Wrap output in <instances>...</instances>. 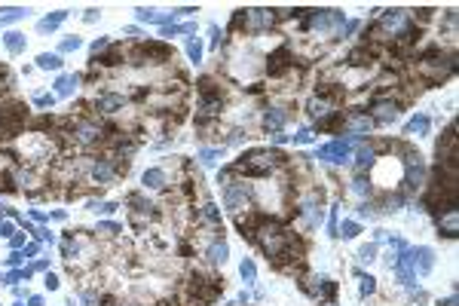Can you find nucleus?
Instances as JSON below:
<instances>
[{"label":"nucleus","instance_id":"obj_1","mask_svg":"<svg viewBox=\"0 0 459 306\" xmlns=\"http://www.w3.org/2000/svg\"><path fill=\"white\" fill-rule=\"evenodd\" d=\"M275 165H285V156L279 150H270V147H254V150L242 153V160L233 163V172L236 175H245V178H267Z\"/></svg>","mask_w":459,"mask_h":306},{"label":"nucleus","instance_id":"obj_2","mask_svg":"<svg viewBox=\"0 0 459 306\" xmlns=\"http://www.w3.org/2000/svg\"><path fill=\"white\" fill-rule=\"evenodd\" d=\"M453 67H456V55H444L441 46H432V49H426V55H419L417 74L422 83L438 86L441 80H447L453 74Z\"/></svg>","mask_w":459,"mask_h":306},{"label":"nucleus","instance_id":"obj_3","mask_svg":"<svg viewBox=\"0 0 459 306\" xmlns=\"http://www.w3.org/2000/svg\"><path fill=\"white\" fill-rule=\"evenodd\" d=\"M25 117H28V107H21V104H13V107L0 110V141L16 138V135L21 132V126H25Z\"/></svg>","mask_w":459,"mask_h":306},{"label":"nucleus","instance_id":"obj_4","mask_svg":"<svg viewBox=\"0 0 459 306\" xmlns=\"http://www.w3.org/2000/svg\"><path fill=\"white\" fill-rule=\"evenodd\" d=\"M135 64H163L171 59V52L168 46H163V43H144V46H138L135 49Z\"/></svg>","mask_w":459,"mask_h":306},{"label":"nucleus","instance_id":"obj_5","mask_svg":"<svg viewBox=\"0 0 459 306\" xmlns=\"http://www.w3.org/2000/svg\"><path fill=\"white\" fill-rule=\"evenodd\" d=\"M224 205L233 214H242V208L248 211V187L242 181H233V184L224 187Z\"/></svg>","mask_w":459,"mask_h":306},{"label":"nucleus","instance_id":"obj_6","mask_svg":"<svg viewBox=\"0 0 459 306\" xmlns=\"http://www.w3.org/2000/svg\"><path fill=\"white\" fill-rule=\"evenodd\" d=\"M245 13V31H267L275 25V9H242Z\"/></svg>","mask_w":459,"mask_h":306},{"label":"nucleus","instance_id":"obj_7","mask_svg":"<svg viewBox=\"0 0 459 306\" xmlns=\"http://www.w3.org/2000/svg\"><path fill=\"white\" fill-rule=\"evenodd\" d=\"M291 61H294L291 49H288V46H279L275 52H270V59H267V74H270V77L288 74V71H291Z\"/></svg>","mask_w":459,"mask_h":306},{"label":"nucleus","instance_id":"obj_8","mask_svg":"<svg viewBox=\"0 0 459 306\" xmlns=\"http://www.w3.org/2000/svg\"><path fill=\"white\" fill-rule=\"evenodd\" d=\"M349 153H352V141H331L328 147H321L315 156L325 160V163H346Z\"/></svg>","mask_w":459,"mask_h":306},{"label":"nucleus","instance_id":"obj_9","mask_svg":"<svg viewBox=\"0 0 459 306\" xmlns=\"http://www.w3.org/2000/svg\"><path fill=\"white\" fill-rule=\"evenodd\" d=\"M398 107H401V104H398V101H392V98H376L374 107H371V110H374L371 120H374V122H395V120H398Z\"/></svg>","mask_w":459,"mask_h":306},{"label":"nucleus","instance_id":"obj_10","mask_svg":"<svg viewBox=\"0 0 459 306\" xmlns=\"http://www.w3.org/2000/svg\"><path fill=\"white\" fill-rule=\"evenodd\" d=\"M303 291L313 294V297H318V300H331V297H334V291H337V285H334V282H328V279L309 276V279L303 282Z\"/></svg>","mask_w":459,"mask_h":306},{"label":"nucleus","instance_id":"obj_11","mask_svg":"<svg viewBox=\"0 0 459 306\" xmlns=\"http://www.w3.org/2000/svg\"><path fill=\"white\" fill-rule=\"evenodd\" d=\"M410 264H413V273L426 276L429 269L435 266V254H432V248H413V251H410Z\"/></svg>","mask_w":459,"mask_h":306},{"label":"nucleus","instance_id":"obj_12","mask_svg":"<svg viewBox=\"0 0 459 306\" xmlns=\"http://www.w3.org/2000/svg\"><path fill=\"white\" fill-rule=\"evenodd\" d=\"M343 129H349V132H371L374 129V120H371V113H352V117H346V122H343Z\"/></svg>","mask_w":459,"mask_h":306},{"label":"nucleus","instance_id":"obj_13","mask_svg":"<svg viewBox=\"0 0 459 306\" xmlns=\"http://www.w3.org/2000/svg\"><path fill=\"white\" fill-rule=\"evenodd\" d=\"M74 135H77L80 144H92V141L101 138V126H98V122H92V120H86V122H80V126H77Z\"/></svg>","mask_w":459,"mask_h":306},{"label":"nucleus","instance_id":"obj_14","mask_svg":"<svg viewBox=\"0 0 459 306\" xmlns=\"http://www.w3.org/2000/svg\"><path fill=\"white\" fill-rule=\"evenodd\" d=\"M285 120H288V110L285 107H270L267 113H263V126H267L270 132L279 135V129L285 126Z\"/></svg>","mask_w":459,"mask_h":306},{"label":"nucleus","instance_id":"obj_15","mask_svg":"<svg viewBox=\"0 0 459 306\" xmlns=\"http://www.w3.org/2000/svg\"><path fill=\"white\" fill-rule=\"evenodd\" d=\"M95 107H98L101 113H117V110H123V95H113V92L98 95V98H95Z\"/></svg>","mask_w":459,"mask_h":306},{"label":"nucleus","instance_id":"obj_16","mask_svg":"<svg viewBox=\"0 0 459 306\" xmlns=\"http://www.w3.org/2000/svg\"><path fill=\"white\" fill-rule=\"evenodd\" d=\"M438 226H441V233L447 236V239H453V236H456V208L438 214Z\"/></svg>","mask_w":459,"mask_h":306},{"label":"nucleus","instance_id":"obj_17","mask_svg":"<svg viewBox=\"0 0 459 306\" xmlns=\"http://www.w3.org/2000/svg\"><path fill=\"white\" fill-rule=\"evenodd\" d=\"M426 132H429V117H426V113L413 117L407 126H404V135H426Z\"/></svg>","mask_w":459,"mask_h":306},{"label":"nucleus","instance_id":"obj_18","mask_svg":"<svg viewBox=\"0 0 459 306\" xmlns=\"http://www.w3.org/2000/svg\"><path fill=\"white\" fill-rule=\"evenodd\" d=\"M144 187H153V190H159V187H166V172L163 168H150V172H144Z\"/></svg>","mask_w":459,"mask_h":306},{"label":"nucleus","instance_id":"obj_19","mask_svg":"<svg viewBox=\"0 0 459 306\" xmlns=\"http://www.w3.org/2000/svg\"><path fill=\"white\" fill-rule=\"evenodd\" d=\"M209 260H211V264H224V260H227V242H214L209 248Z\"/></svg>","mask_w":459,"mask_h":306},{"label":"nucleus","instance_id":"obj_20","mask_svg":"<svg viewBox=\"0 0 459 306\" xmlns=\"http://www.w3.org/2000/svg\"><path fill=\"white\" fill-rule=\"evenodd\" d=\"M374 156H376V150H374V147H361V150L355 153V165H358V168L371 165V163H374Z\"/></svg>","mask_w":459,"mask_h":306},{"label":"nucleus","instance_id":"obj_21","mask_svg":"<svg viewBox=\"0 0 459 306\" xmlns=\"http://www.w3.org/2000/svg\"><path fill=\"white\" fill-rule=\"evenodd\" d=\"M55 89H59V95H71L74 89H77V77H59V83H55Z\"/></svg>","mask_w":459,"mask_h":306},{"label":"nucleus","instance_id":"obj_22","mask_svg":"<svg viewBox=\"0 0 459 306\" xmlns=\"http://www.w3.org/2000/svg\"><path fill=\"white\" fill-rule=\"evenodd\" d=\"M6 46H9V52H21V49H25V37H21L19 31L6 34Z\"/></svg>","mask_w":459,"mask_h":306},{"label":"nucleus","instance_id":"obj_23","mask_svg":"<svg viewBox=\"0 0 459 306\" xmlns=\"http://www.w3.org/2000/svg\"><path fill=\"white\" fill-rule=\"evenodd\" d=\"M37 64H40V67H46V71H49V67L55 71V67H62V59H59V55H49V52H43L40 59H37Z\"/></svg>","mask_w":459,"mask_h":306},{"label":"nucleus","instance_id":"obj_24","mask_svg":"<svg viewBox=\"0 0 459 306\" xmlns=\"http://www.w3.org/2000/svg\"><path fill=\"white\" fill-rule=\"evenodd\" d=\"M352 193H355V196H371V181L355 178V181H352Z\"/></svg>","mask_w":459,"mask_h":306},{"label":"nucleus","instance_id":"obj_25","mask_svg":"<svg viewBox=\"0 0 459 306\" xmlns=\"http://www.w3.org/2000/svg\"><path fill=\"white\" fill-rule=\"evenodd\" d=\"M64 16H67V13L62 9V13H55V16H49V19H43V21H40V31H52V28H59V21H62Z\"/></svg>","mask_w":459,"mask_h":306},{"label":"nucleus","instance_id":"obj_26","mask_svg":"<svg viewBox=\"0 0 459 306\" xmlns=\"http://www.w3.org/2000/svg\"><path fill=\"white\" fill-rule=\"evenodd\" d=\"M340 236H346V239H355V236H358V224H355V221L340 224Z\"/></svg>","mask_w":459,"mask_h":306},{"label":"nucleus","instance_id":"obj_27","mask_svg":"<svg viewBox=\"0 0 459 306\" xmlns=\"http://www.w3.org/2000/svg\"><path fill=\"white\" fill-rule=\"evenodd\" d=\"M202 214H205V221H211L214 226H217V224H221V211H217V208L211 205V202H209V205H205V208H202Z\"/></svg>","mask_w":459,"mask_h":306},{"label":"nucleus","instance_id":"obj_28","mask_svg":"<svg viewBox=\"0 0 459 306\" xmlns=\"http://www.w3.org/2000/svg\"><path fill=\"white\" fill-rule=\"evenodd\" d=\"M374 254H376V245H364L361 251H358V260H361V264H371Z\"/></svg>","mask_w":459,"mask_h":306},{"label":"nucleus","instance_id":"obj_29","mask_svg":"<svg viewBox=\"0 0 459 306\" xmlns=\"http://www.w3.org/2000/svg\"><path fill=\"white\" fill-rule=\"evenodd\" d=\"M242 279L248 282V285L254 282V264H251V260H242Z\"/></svg>","mask_w":459,"mask_h":306},{"label":"nucleus","instance_id":"obj_30","mask_svg":"<svg viewBox=\"0 0 459 306\" xmlns=\"http://www.w3.org/2000/svg\"><path fill=\"white\" fill-rule=\"evenodd\" d=\"M187 52H190V59H193V61H199V55H202V43H199V40H190Z\"/></svg>","mask_w":459,"mask_h":306},{"label":"nucleus","instance_id":"obj_31","mask_svg":"<svg viewBox=\"0 0 459 306\" xmlns=\"http://www.w3.org/2000/svg\"><path fill=\"white\" fill-rule=\"evenodd\" d=\"M217 156H221V150H202V153H199V160H202V165H211Z\"/></svg>","mask_w":459,"mask_h":306},{"label":"nucleus","instance_id":"obj_32","mask_svg":"<svg viewBox=\"0 0 459 306\" xmlns=\"http://www.w3.org/2000/svg\"><path fill=\"white\" fill-rule=\"evenodd\" d=\"M374 291H376V279L364 276V279H361V294H374Z\"/></svg>","mask_w":459,"mask_h":306},{"label":"nucleus","instance_id":"obj_33","mask_svg":"<svg viewBox=\"0 0 459 306\" xmlns=\"http://www.w3.org/2000/svg\"><path fill=\"white\" fill-rule=\"evenodd\" d=\"M6 86H9V74H6V67H0V95L6 92Z\"/></svg>","mask_w":459,"mask_h":306},{"label":"nucleus","instance_id":"obj_34","mask_svg":"<svg viewBox=\"0 0 459 306\" xmlns=\"http://www.w3.org/2000/svg\"><path fill=\"white\" fill-rule=\"evenodd\" d=\"M71 49H80V40H77V37H71V40L62 43V52H71Z\"/></svg>","mask_w":459,"mask_h":306},{"label":"nucleus","instance_id":"obj_35","mask_svg":"<svg viewBox=\"0 0 459 306\" xmlns=\"http://www.w3.org/2000/svg\"><path fill=\"white\" fill-rule=\"evenodd\" d=\"M294 141H297V144H309V141H313V132H309V129H303V132L297 135Z\"/></svg>","mask_w":459,"mask_h":306},{"label":"nucleus","instance_id":"obj_36","mask_svg":"<svg viewBox=\"0 0 459 306\" xmlns=\"http://www.w3.org/2000/svg\"><path fill=\"white\" fill-rule=\"evenodd\" d=\"M52 101H55L52 95H40L37 98V107H52Z\"/></svg>","mask_w":459,"mask_h":306},{"label":"nucleus","instance_id":"obj_37","mask_svg":"<svg viewBox=\"0 0 459 306\" xmlns=\"http://www.w3.org/2000/svg\"><path fill=\"white\" fill-rule=\"evenodd\" d=\"M46 288L55 291V288H59V279H55V276H46Z\"/></svg>","mask_w":459,"mask_h":306},{"label":"nucleus","instance_id":"obj_38","mask_svg":"<svg viewBox=\"0 0 459 306\" xmlns=\"http://www.w3.org/2000/svg\"><path fill=\"white\" fill-rule=\"evenodd\" d=\"M441 306H456V294H450V297H447V300H444Z\"/></svg>","mask_w":459,"mask_h":306},{"label":"nucleus","instance_id":"obj_39","mask_svg":"<svg viewBox=\"0 0 459 306\" xmlns=\"http://www.w3.org/2000/svg\"><path fill=\"white\" fill-rule=\"evenodd\" d=\"M31 306H43V300L40 297H31Z\"/></svg>","mask_w":459,"mask_h":306}]
</instances>
